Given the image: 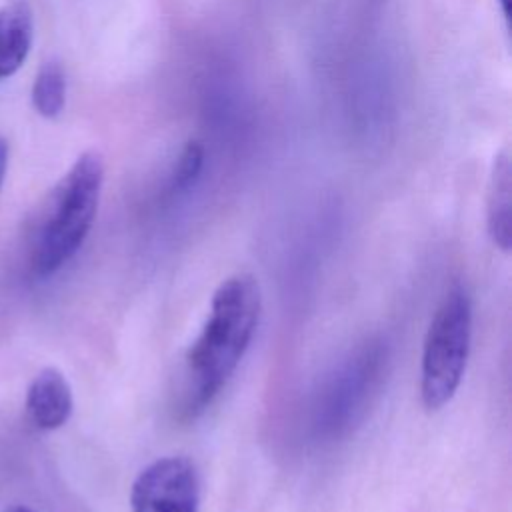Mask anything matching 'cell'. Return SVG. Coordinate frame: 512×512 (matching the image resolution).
<instances>
[{"label": "cell", "instance_id": "obj_4", "mask_svg": "<svg viewBox=\"0 0 512 512\" xmlns=\"http://www.w3.org/2000/svg\"><path fill=\"white\" fill-rule=\"evenodd\" d=\"M472 302L454 286L436 308L426 330L420 362V398L426 410H440L456 394L470 354Z\"/></svg>", "mask_w": 512, "mask_h": 512}, {"label": "cell", "instance_id": "obj_5", "mask_svg": "<svg viewBox=\"0 0 512 512\" xmlns=\"http://www.w3.org/2000/svg\"><path fill=\"white\" fill-rule=\"evenodd\" d=\"M132 512H198L200 474L186 456H162L132 482Z\"/></svg>", "mask_w": 512, "mask_h": 512}, {"label": "cell", "instance_id": "obj_11", "mask_svg": "<svg viewBox=\"0 0 512 512\" xmlns=\"http://www.w3.org/2000/svg\"><path fill=\"white\" fill-rule=\"evenodd\" d=\"M8 156H10L8 142H6V138L0 134V188H2V182H4V178H6V170H8Z\"/></svg>", "mask_w": 512, "mask_h": 512}, {"label": "cell", "instance_id": "obj_8", "mask_svg": "<svg viewBox=\"0 0 512 512\" xmlns=\"http://www.w3.org/2000/svg\"><path fill=\"white\" fill-rule=\"evenodd\" d=\"M512 166L508 152H500L494 160L488 196H486V226L488 234L502 252L512 246Z\"/></svg>", "mask_w": 512, "mask_h": 512}, {"label": "cell", "instance_id": "obj_9", "mask_svg": "<svg viewBox=\"0 0 512 512\" xmlns=\"http://www.w3.org/2000/svg\"><path fill=\"white\" fill-rule=\"evenodd\" d=\"M32 106L44 118H58L66 106V72L58 60H48L36 72Z\"/></svg>", "mask_w": 512, "mask_h": 512}, {"label": "cell", "instance_id": "obj_13", "mask_svg": "<svg viewBox=\"0 0 512 512\" xmlns=\"http://www.w3.org/2000/svg\"><path fill=\"white\" fill-rule=\"evenodd\" d=\"M4 512H34V510H30V508H26V506H12V508H8V510H4Z\"/></svg>", "mask_w": 512, "mask_h": 512}, {"label": "cell", "instance_id": "obj_3", "mask_svg": "<svg viewBox=\"0 0 512 512\" xmlns=\"http://www.w3.org/2000/svg\"><path fill=\"white\" fill-rule=\"evenodd\" d=\"M388 348L382 338H368L350 350L326 376L312 404V434L318 440H336L362 420L382 376Z\"/></svg>", "mask_w": 512, "mask_h": 512}, {"label": "cell", "instance_id": "obj_6", "mask_svg": "<svg viewBox=\"0 0 512 512\" xmlns=\"http://www.w3.org/2000/svg\"><path fill=\"white\" fill-rule=\"evenodd\" d=\"M74 410V396L66 376L54 368H42L26 390V412L40 430L62 428Z\"/></svg>", "mask_w": 512, "mask_h": 512}, {"label": "cell", "instance_id": "obj_10", "mask_svg": "<svg viewBox=\"0 0 512 512\" xmlns=\"http://www.w3.org/2000/svg\"><path fill=\"white\" fill-rule=\"evenodd\" d=\"M202 166H204V148L200 142L190 140L178 156V162L174 166L172 180H170V190L172 192L188 190L198 180Z\"/></svg>", "mask_w": 512, "mask_h": 512}, {"label": "cell", "instance_id": "obj_2", "mask_svg": "<svg viewBox=\"0 0 512 512\" xmlns=\"http://www.w3.org/2000/svg\"><path fill=\"white\" fill-rule=\"evenodd\" d=\"M104 184L98 152L80 154L46 198L32 244L30 266L46 278L64 268L82 248L94 224Z\"/></svg>", "mask_w": 512, "mask_h": 512}, {"label": "cell", "instance_id": "obj_12", "mask_svg": "<svg viewBox=\"0 0 512 512\" xmlns=\"http://www.w3.org/2000/svg\"><path fill=\"white\" fill-rule=\"evenodd\" d=\"M500 10L504 14V20L510 22V0H500Z\"/></svg>", "mask_w": 512, "mask_h": 512}, {"label": "cell", "instance_id": "obj_1", "mask_svg": "<svg viewBox=\"0 0 512 512\" xmlns=\"http://www.w3.org/2000/svg\"><path fill=\"white\" fill-rule=\"evenodd\" d=\"M262 310V294L252 274L220 282L210 314L184 358L182 412L198 416L222 392L246 354Z\"/></svg>", "mask_w": 512, "mask_h": 512}, {"label": "cell", "instance_id": "obj_7", "mask_svg": "<svg viewBox=\"0 0 512 512\" xmlns=\"http://www.w3.org/2000/svg\"><path fill=\"white\" fill-rule=\"evenodd\" d=\"M34 40V14L26 0L0 8V80L10 78L26 62Z\"/></svg>", "mask_w": 512, "mask_h": 512}]
</instances>
